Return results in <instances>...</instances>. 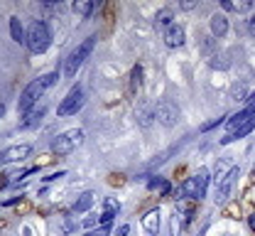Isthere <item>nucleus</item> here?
I'll return each instance as SVG.
<instances>
[{
    "mask_svg": "<svg viewBox=\"0 0 255 236\" xmlns=\"http://www.w3.org/2000/svg\"><path fill=\"white\" fill-rule=\"evenodd\" d=\"M211 32H214V37H226V32H228V20H226V15L216 12V15L211 17Z\"/></svg>",
    "mask_w": 255,
    "mask_h": 236,
    "instance_id": "15",
    "label": "nucleus"
},
{
    "mask_svg": "<svg viewBox=\"0 0 255 236\" xmlns=\"http://www.w3.org/2000/svg\"><path fill=\"white\" fill-rule=\"evenodd\" d=\"M86 236H108V229H96V232H86Z\"/></svg>",
    "mask_w": 255,
    "mask_h": 236,
    "instance_id": "29",
    "label": "nucleus"
},
{
    "mask_svg": "<svg viewBox=\"0 0 255 236\" xmlns=\"http://www.w3.org/2000/svg\"><path fill=\"white\" fill-rule=\"evenodd\" d=\"M103 207H106V212H113V214H118V212H121V204L116 202L113 197H106V202H103Z\"/></svg>",
    "mask_w": 255,
    "mask_h": 236,
    "instance_id": "23",
    "label": "nucleus"
},
{
    "mask_svg": "<svg viewBox=\"0 0 255 236\" xmlns=\"http://www.w3.org/2000/svg\"><path fill=\"white\" fill-rule=\"evenodd\" d=\"M221 7L226 12H246L253 7V0H221Z\"/></svg>",
    "mask_w": 255,
    "mask_h": 236,
    "instance_id": "13",
    "label": "nucleus"
},
{
    "mask_svg": "<svg viewBox=\"0 0 255 236\" xmlns=\"http://www.w3.org/2000/svg\"><path fill=\"white\" fill-rule=\"evenodd\" d=\"M81 143H84V131H81V128L64 131V133H59L52 140V153H54V155H69V153H74Z\"/></svg>",
    "mask_w": 255,
    "mask_h": 236,
    "instance_id": "4",
    "label": "nucleus"
},
{
    "mask_svg": "<svg viewBox=\"0 0 255 236\" xmlns=\"http://www.w3.org/2000/svg\"><path fill=\"white\" fill-rule=\"evenodd\" d=\"M211 182V172L209 170H199L194 177H189L182 187V195L187 200H204L206 197V187Z\"/></svg>",
    "mask_w": 255,
    "mask_h": 236,
    "instance_id": "5",
    "label": "nucleus"
},
{
    "mask_svg": "<svg viewBox=\"0 0 255 236\" xmlns=\"http://www.w3.org/2000/svg\"><path fill=\"white\" fill-rule=\"evenodd\" d=\"M253 128H255V116H251V118H248L243 126H238L236 131H231V133L223 135V138H221V145H226V143H233V140H238V138H246V135L251 133Z\"/></svg>",
    "mask_w": 255,
    "mask_h": 236,
    "instance_id": "11",
    "label": "nucleus"
},
{
    "mask_svg": "<svg viewBox=\"0 0 255 236\" xmlns=\"http://www.w3.org/2000/svg\"><path fill=\"white\" fill-rule=\"evenodd\" d=\"M42 116H44V108H42V106H39L37 111H30V116H27L25 126H37V123L42 121Z\"/></svg>",
    "mask_w": 255,
    "mask_h": 236,
    "instance_id": "21",
    "label": "nucleus"
},
{
    "mask_svg": "<svg viewBox=\"0 0 255 236\" xmlns=\"http://www.w3.org/2000/svg\"><path fill=\"white\" fill-rule=\"evenodd\" d=\"M248 227L255 232V214H251V217H248Z\"/></svg>",
    "mask_w": 255,
    "mask_h": 236,
    "instance_id": "30",
    "label": "nucleus"
},
{
    "mask_svg": "<svg viewBox=\"0 0 255 236\" xmlns=\"http://www.w3.org/2000/svg\"><path fill=\"white\" fill-rule=\"evenodd\" d=\"M246 94H248V89H246L243 84H238V86H236V89L231 91V96H233L236 101H243V99H246Z\"/></svg>",
    "mask_w": 255,
    "mask_h": 236,
    "instance_id": "22",
    "label": "nucleus"
},
{
    "mask_svg": "<svg viewBox=\"0 0 255 236\" xmlns=\"http://www.w3.org/2000/svg\"><path fill=\"white\" fill-rule=\"evenodd\" d=\"M157 25L159 27H164V30H167L169 25H174V22H172V10H169V7H167V10H162V12L157 15Z\"/></svg>",
    "mask_w": 255,
    "mask_h": 236,
    "instance_id": "20",
    "label": "nucleus"
},
{
    "mask_svg": "<svg viewBox=\"0 0 255 236\" xmlns=\"http://www.w3.org/2000/svg\"><path fill=\"white\" fill-rule=\"evenodd\" d=\"M236 177H238V168H231L228 175H221L219 177V187H216V202L223 204L228 197H231V190L236 185Z\"/></svg>",
    "mask_w": 255,
    "mask_h": 236,
    "instance_id": "8",
    "label": "nucleus"
},
{
    "mask_svg": "<svg viewBox=\"0 0 255 236\" xmlns=\"http://www.w3.org/2000/svg\"><path fill=\"white\" fill-rule=\"evenodd\" d=\"M155 118H157L162 126L172 128V126L179 121V108H177V103H172V101L157 103V108H155Z\"/></svg>",
    "mask_w": 255,
    "mask_h": 236,
    "instance_id": "7",
    "label": "nucleus"
},
{
    "mask_svg": "<svg viewBox=\"0 0 255 236\" xmlns=\"http://www.w3.org/2000/svg\"><path fill=\"white\" fill-rule=\"evenodd\" d=\"M57 71H49V74H42L39 79H32L30 84L25 86V91H22V96H20V103H17V108L22 111V113H27L34 108V103L39 101L42 96H44V91L49 89V86H54L57 84Z\"/></svg>",
    "mask_w": 255,
    "mask_h": 236,
    "instance_id": "1",
    "label": "nucleus"
},
{
    "mask_svg": "<svg viewBox=\"0 0 255 236\" xmlns=\"http://www.w3.org/2000/svg\"><path fill=\"white\" fill-rule=\"evenodd\" d=\"M140 84H142V67H135L132 69V86L137 89Z\"/></svg>",
    "mask_w": 255,
    "mask_h": 236,
    "instance_id": "25",
    "label": "nucleus"
},
{
    "mask_svg": "<svg viewBox=\"0 0 255 236\" xmlns=\"http://www.w3.org/2000/svg\"><path fill=\"white\" fill-rule=\"evenodd\" d=\"M2 113H5V106H2V103H0V116H2Z\"/></svg>",
    "mask_w": 255,
    "mask_h": 236,
    "instance_id": "31",
    "label": "nucleus"
},
{
    "mask_svg": "<svg viewBox=\"0 0 255 236\" xmlns=\"http://www.w3.org/2000/svg\"><path fill=\"white\" fill-rule=\"evenodd\" d=\"M30 155H32V145H27V143L12 145L7 150H0V165H5V163H20V160H25Z\"/></svg>",
    "mask_w": 255,
    "mask_h": 236,
    "instance_id": "9",
    "label": "nucleus"
},
{
    "mask_svg": "<svg viewBox=\"0 0 255 236\" xmlns=\"http://www.w3.org/2000/svg\"><path fill=\"white\" fill-rule=\"evenodd\" d=\"M152 118H155V111H152L147 103H142V106L137 108V121H140V126H150Z\"/></svg>",
    "mask_w": 255,
    "mask_h": 236,
    "instance_id": "16",
    "label": "nucleus"
},
{
    "mask_svg": "<svg viewBox=\"0 0 255 236\" xmlns=\"http://www.w3.org/2000/svg\"><path fill=\"white\" fill-rule=\"evenodd\" d=\"M49 44H52V27L44 20L30 22V27L25 30V47L32 54H42L49 49Z\"/></svg>",
    "mask_w": 255,
    "mask_h": 236,
    "instance_id": "2",
    "label": "nucleus"
},
{
    "mask_svg": "<svg viewBox=\"0 0 255 236\" xmlns=\"http://www.w3.org/2000/svg\"><path fill=\"white\" fill-rule=\"evenodd\" d=\"M94 44H96V37L91 34V37H89V39H84L74 52H69V57H66V62H64V74H66V79H71V76L79 71V67L89 59V54H91Z\"/></svg>",
    "mask_w": 255,
    "mask_h": 236,
    "instance_id": "3",
    "label": "nucleus"
},
{
    "mask_svg": "<svg viewBox=\"0 0 255 236\" xmlns=\"http://www.w3.org/2000/svg\"><path fill=\"white\" fill-rule=\"evenodd\" d=\"M94 2H91V0H79V2H74V5H71V10H74V12H79V15H91V12H94Z\"/></svg>",
    "mask_w": 255,
    "mask_h": 236,
    "instance_id": "19",
    "label": "nucleus"
},
{
    "mask_svg": "<svg viewBox=\"0 0 255 236\" xmlns=\"http://www.w3.org/2000/svg\"><path fill=\"white\" fill-rule=\"evenodd\" d=\"M164 44L172 47V49L182 47V44H184V27H182V25H169V27L164 30Z\"/></svg>",
    "mask_w": 255,
    "mask_h": 236,
    "instance_id": "10",
    "label": "nucleus"
},
{
    "mask_svg": "<svg viewBox=\"0 0 255 236\" xmlns=\"http://www.w3.org/2000/svg\"><path fill=\"white\" fill-rule=\"evenodd\" d=\"M147 190H152V192L159 190V192H164V195H167V192L172 190V185H169L164 177H155V180H150V182H147Z\"/></svg>",
    "mask_w": 255,
    "mask_h": 236,
    "instance_id": "18",
    "label": "nucleus"
},
{
    "mask_svg": "<svg viewBox=\"0 0 255 236\" xmlns=\"http://www.w3.org/2000/svg\"><path fill=\"white\" fill-rule=\"evenodd\" d=\"M113 219H116V214H113V212H103V214H101V224H103L106 229H111Z\"/></svg>",
    "mask_w": 255,
    "mask_h": 236,
    "instance_id": "24",
    "label": "nucleus"
},
{
    "mask_svg": "<svg viewBox=\"0 0 255 236\" xmlns=\"http://www.w3.org/2000/svg\"><path fill=\"white\" fill-rule=\"evenodd\" d=\"M10 34H12L15 42H25V30H22L17 17H10Z\"/></svg>",
    "mask_w": 255,
    "mask_h": 236,
    "instance_id": "17",
    "label": "nucleus"
},
{
    "mask_svg": "<svg viewBox=\"0 0 255 236\" xmlns=\"http://www.w3.org/2000/svg\"><path fill=\"white\" fill-rule=\"evenodd\" d=\"M248 34L255 39V12L251 15V20H248Z\"/></svg>",
    "mask_w": 255,
    "mask_h": 236,
    "instance_id": "28",
    "label": "nucleus"
},
{
    "mask_svg": "<svg viewBox=\"0 0 255 236\" xmlns=\"http://www.w3.org/2000/svg\"><path fill=\"white\" fill-rule=\"evenodd\" d=\"M113 236H130V224H123V227H118Z\"/></svg>",
    "mask_w": 255,
    "mask_h": 236,
    "instance_id": "27",
    "label": "nucleus"
},
{
    "mask_svg": "<svg viewBox=\"0 0 255 236\" xmlns=\"http://www.w3.org/2000/svg\"><path fill=\"white\" fill-rule=\"evenodd\" d=\"M94 192H84V195H79V200L74 202V207H71V212L74 214H81V212H89L91 207H94Z\"/></svg>",
    "mask_w": 255,
    "mask_h": 236,
    "instance_id": "14",
    "label": "nucleus"
},
{
    "mask_svg": "<svg viewBox=\"0 0 255 236\" xmlns=\"http://www.w3.org/2000/svg\"><path fill=\"white\" fill-rule=\"evenodd\" d=\"M84 103H86V91H84V86H74V89L64 96V101L59 103L57 113H59L62 118L74 116L76 111H81V108H84Z\"/></svg>",
    "mask_w": 255,
    "mask_h": 236,
    "instance_id": "6",
    "label": "nucleus"
},
{
    "mask_svg": "<svg viewBox=\"0 0 255 236\" xmlns=\"http://www.w3.org/2000/svg\"><path fill=\"white\" fill-rule=\"evenodd\" d=\"M142 229L147 236H157L159 234V209H150L142 217Z\"/></svg>",
    "mask_w": 255,
    "mask_h": 236,
    "instance_id": "12",
    "label": "nucleus"
},
{
    "mask_svg": "<svg viewBox=\"0 0 255 236\" xmlns=\"http://www.w3.org/2000/svg\"><path fill=\"white\" fill-rule=\"evenodd\" d=\"M96 224H101V217H94V214H89V217L84 219V227H86V229H91V227H96Z\"/></svg>",
    "mask_w": 255,
    "mask_h": 236,
    "instance_id": "26",
    "label": "nucleus"
}]
</instances>
